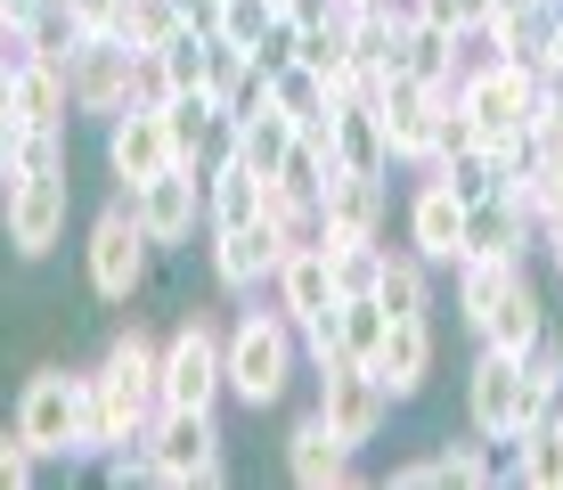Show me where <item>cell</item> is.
<instances>
[{
  "mask_svg": "<svg viewBox=\"0 0 563 490\" xmlns=\"http://www.w3.org/2000/svg\"><path fill=\"white\" fill-rule=\"evenodd\" d=\"M352 458H360V449L343 442L327 417H302L295 434H286V475H295L302 490H335V482H352Z\"/></svg>",
  "mask_w": 563,
  "mask_h": 490,
  "instance_id": "obj_21",
  "label": "cell"
},
{
  "mask_svg": "<svg viewBox=\"0 0 563 490\" xmlns=\"http://www.w3.org/2000/svg\"><path fill=\"white\" fill-rule=\"evenodd\" d=\"M531 246H548V262L563 270V205L548 213V221H539V238H531Z\"/></svg>",
  "mask_w": 563,
  "mask_h": 490,
  "instance_id": "obj_42",
  "label": "cell"
},
{
  "mask_svg": "<svg viewBox=\"0 0 563 490\" xmlns=\"http://www.w3.org/2000/svg\"><path fill=\"white\" fill-rule=\"evenodd\" d=\"M343 50H352V66L367 83L400 74V17L393 9H343Z\"/></svg>",
  "mask_w": 563,
  "mask_h": 490,
  "instance_id": "obj_24",
  "label": "cell"
},
{
  "mask_svg": "<svg viewBox=\"0 0 563 490\" xmlns=\"http://www.w3.org/2000/svg\"><path fill=\"white\" fill-rule=\"evenodd\" d=\"M262 83H269V107H278L295 131H302V123H319V115L335 107V98H327V74H310L302 57H286V66H278V74H262Z\"/></svg>",
  "mask_w": 563,
  "mask_h": 490,
  "instance_id": "obj_29",
  "label": "cell"
},
{
  "mask_svg": "<svg viewBox=\"0 0 563 490\" xmlns=\"http://www.w3.org/2000/svg\"><path fill=\"white\" fill-rule=\"evenodd\" d=\"M474 336L490 344V351H507V360H531V351L548 344V303H539L531 270H522V279H515V286H507V294L490 303V319H482Z\"/></svg>",
  "mask_w": 563,
  "mask_h": 490,
  "instance_id": "obj_20",
  "label": "cell"
},
{
  "mask_svg": "<svg viewBox=\"0 0 563 490\" xmlns=\"http://www.w3.org/2000/svg\"><path fill=\"white\" fill-rule=\"evenodd\" d=\"M82 253H90V294H99V303H114V311H123L131 294L147 286V262H155L140 213H131L123 196H114L99 221H90V246H82Z\"/></svg>",
  "mask_w": 563,
  "mask_h": 490,
  "instance_id": "obj_5",
  "label": "cell"
},
{
  "mask_svg": "<svg viewBox=\"0 0 563 490\" xmlns=\"http://www.w3.org/2000/svg\"><path fill=\"white\" fill-rule=\"evenodd\" d=\"M384 327H393V311L376 303V294H343L335 303V360H376V344H384Z\"/></svg>",
  "mask_w": 563,
  "mask_h": 490,
  "instance_id": "obj_31",
  "label": "cell"
},
{
  "mask_svg": "<svg viewBox=\"0 0 563 490\" xmlns=\"http://www.w3.org/2000/svg\"><path fill=\"white\" fill-rule=\"evenodd\" d=\"M515 279H522V253H465V262H457V319L482 327V319H490V303Z\"/></svg>",
  "mask_w": 563,
  "mask_h": 490,
  "instance_id": "obj_26",
  "label": "cell"
},
{
  "mask_svg": "<svg viewBox=\"0 0 563 490\" xmlns=\"http://www.w3.org/2000/svg\"><path fill=\"white\" fill-rule=\"evenodd\" d=\"M367 368H376V384L393 392V401H417V392L433 384V319H393Z\"/></svg>",
  "mask_w": 563,
  "mask_h": 490,
  "instance_id": "obj_19",
  "label": "cell"
},
{
  "mask_svg": "<svg viewBox=\"0 0 563 490\" xmlns=\"http://www.w3.org/2000/svg\"><path fill=\"white\" fill-rule=\"evenodd\" d=\"M327 253V270H335V294H376V279H384V238H310Z\"/></svg>",
  "mask_w": 563,
  "mask_h": 490,
  "instance_id": "obj_32",
  "label": "cell"
},
{
  "mask_svg": "<svg viewBox=\"0 0 563 490\" xmlns=\"http://www.w3.org/2000/svg\"><path fill=\"white\" fill-rule=\"evenodd\" d=\"M433 181L457 196V205H482V196H498L507 188V172H498V155L490 148H465V155H441L433 164Z\"/></svg>",
  "mask_w": 563,
  "mask_h": 490,
  "instance_id": "obj_35",
  "label": "cell"
},
{
  "mask_svg": "<svg viewBox=\"0 0 563 490\" xmlns=\"http://www.w3.org/2000/svg\"><path fill=\"white\" fill-rule=\"evenodd\" d=\"M457 66H465V42H457V33H441V25H400V74L450 90Z\"/></svg>",
  "mask_w": 563,
  "mask_h": 490,
  "instance_id": "obj_27",
  "label": "cell"
},
{
  "mask_svg": "<svg viewBox=\"0 0 563 490\" xmlns=\"http://www.w3.org/2000/svg\"><path fill=\"white\" fill-rule=\"evenodd\" d=\"M262 221L286 229V238H310V196H295L286 181H262Z\"/></svg>",
  "mask_w": 563,
  "mask_h": 490,
  "instance_id": "obj_38",
  "label": "cell"
},
{
  "mask_svg": "<svg viewBox=\"0 0 563 490\" xmlns=\"http://www.w3.org/2000/svg\"><path fill=\"white\" fill-rule=\"evenodd\" d=\"M269 294H278V311L295 319V336H310V327H327L335 319V270H327V253L310 246V238H295L278 253V279H269Z\"/></svg>",
  "mask_w": 563,
  "mask_h": 490,
  "instance_id": "obj_16",
  "label": "cell"
},
{
  "mask_svg": "<svg viewBox=\"0 0 563 490\" xmlns=\"http://www.w3.org/2000/svg\"><path fill=\"white\" fill-rule=\"evenodd\" d=\"M450 9H457V33H465V42H474V33H482V17H490L498 0H450Z\"/></svg>",
  "mask_w": 563,
  "mask_h": 490,
  "instance_id": "obj_41",
  "label": "cell"
},
{
  "mask_svg": "<svg viewBox=\"0 0 563 490\" xmlns=\"http://www.w3.org/2000/svg\"><path fill=\"white\" fill-rule=\"evenodd\" d=\"M465 425H474L482 442H515L522 434V360L482 344L474 377H465Z\"/></svg>",
  "mask_w": 563,
  "mask_h": 490,
  "instance_id": "obj_14",
  "label": "cell"
},
{
  "mask_svg": "<svg viewBox=\"0 0 563 490\" xmlns=\"http://www.w3.org/2000/svg\"><path fill=\"white\" fill-rule=\"evenodd\" d=\"M57 66H66L74 115H99V123H114V115L140 98V66H147V57H131L114 33H74V50L57 57Z\"/></svg>",
  "mask_w": 563,
  "mask_h": 490,
  "instance_id": "obj_3",
  "label": "cell"
},
{
  "mask_svg": "<svg viewBox=\"0 0 563 490\" xmlns=\"http://www.w3.org/2000/svg\"><path fill=\"white\" fill-rule=\"evenodd\" d=\"M515 482L522 490H563V425L539 417L515 434Z\"/></svg>",
  "mask_w": 563,
  "mask_h": 490,
  "instance_id": "obj_30",
  "label": "cell"
},
{
  "mask_svg": "<svg viewBox=\"0 0 563 490\" xmlns=\"http://www.w3.org/2000/svg\"><path fill=\"white\" fill-rule=\"evenodd\" d=\"M531 238H539V221L507 188L482 196V205H465V253H531Z\"/></svg>",
  "mask_w": 563,
  "mask_h": 490,
  "instance_id": "obj_23",
  "label": "cell"
},
{
  "mask_svg": "<svg viewBox=\"0 0 563 490\" xmlns=\"http://www.w3.org/2000/svg\"><path fill=\"white\" fill-rule=\"evenodd\" d=\"M295 360H302V336L286 311H245L221 336V377L245 409H278L286 384H295Z\"/></svg>",
  "mask_w": 563,
  "mask_h": 490,
  "instance_id": "obj_1",
  "label": "cell"
},
{
  "mask_svg": "<svg viewBox=\"0 0 563 490\" xmlns=\"http://www.w3.org/2000/svg\"><path fill=\"white\" fill-rule=\"evenodd\" d=\"M221 392H229V377H221V327H212V319H180L164 336L155 409H212Z\"/></svg>",
  "mask_w": 563,
  "mask_h": 490,
  "instance_id": "obj_6",
  "label": "cell"
},
{
  "mask_svg": "<svg viewBox=\"0 0 563 490\" xmlns=\"http://www.w3.org/2000/svg\"><path fill=\"white\" fill-rule=\"evenodd\" d=\"M286 148H295V123H286L278 107H254V115L238 123V164H245V172H262V181L286 164Z\"/></svg>",
  "mask_w": 563,
  "mask_h": 490,
  "instance_id": "obj_34",
  "label": "cell"
},
{
  "mask_svg": "<svg viewBox=\"0 0 563 490\" xmlns=\"http://www.w3.org/2000/svg\"><path fill=\"white\" fill-rule=\"evenodd\" d=\"M9 107H16V123H57L66 131L74 123V90H66V66L57 57H16L9 66Z\"/></svg>",
  "mask_w": 563,
  "mask_h": 490,
  "instance_id": "obj_22",
  "label": "cell"
},
{
  "mask_svg": "<svg viewBox=\"0 0 563 490\" xmlns=\"http://www.w3.org/2000/svg\"><path fill=\"white\" fill-rule=\"evenodd\" d=\"M238 221H262V172H245L238 155L205 172V229H238Z\"/></svg>",
  "mask_w": 563,
  "mask_h": 490,
  "instance_id": "obj_25",
  "label": "cell"
},
{
  "mask_svg": "<svg viewBox=\"0 0 563 490\" xmlns=\"http://www.w3.org/2000/svg\"><path fill=\"white\" fill-rule=\"evenodd\" d=\"M9 172H16V181H33V172H66V131H57V123H16Z\"/></svg>",
  "mask_w": 563,
  "mask_h": 490,
  "instance_id": "obj_36",
  "label": "cell"
},
{
  "mask_svg": "<svg viewBox=\"0 0 563 490\" xmlns=\"http://www.w3.org/2000/svg\"><path fill=\"white\" fill-rule=\"evenodd\" d=\"M384 213H393V188L384 172H327L319 213H310V238H384Z\"/></svg>",
  "mask_w": 563,
  "mask_h": 490,
  "instance_id": "obj_12",
  "label": "cell"
},
{
  "mask_svg": "<svg viewBox=\"0 0 563 490\" xmlns=\"http://www.w3.org/2000/svg\"><path fill=\"white\" fill-rule=\"evenodd\" d=\"M33 475H42V458H33L25 434L9 425V434H0V490H33Z\"/></svg>",
  "mask_w": 563,
  "mask_h": 490,
  "instance_id": "obj_40",
  "label": "cell"
},
{
  "mask_svg": "<svg viewBox=\"0 0 563 490\" xmlns=\"http://www.w3.org/2000/svg\"><path fill=\"white\" fill-rule=\"evenodd\" d=\"M319 417L335 425L352 449H367L384 434V417H393V392L376 384V368H360V360H327L319 368Z\"/></svg>",
  "mask_w": 563,
  "mask_h": 490,
  "instance_id": "obj_10",
  "label": "cell"
},
{
  "mask_svg": "<svg viewBox=\"0 0 563 490\" xmlns=\"http://www.w3.org/2000/svg\"><path fill=\"white\" fill-rule=\"evenodd\" d=\"M327 148H335L343 172H393L384 155V115H376V90H352L327 107Z\"/></svg>",
  "mask_w": 563,
  "mask_h": 490,
  "instance_id": "obj_18",
  "label": "cell"
},
{
  "mask_svg": "<svg viewBox=\"0 0 563 490\" xmlns=\"http://www.w3.org/2000/svg\"><path fill=\"white\" fill-rule=\"evenodd\" d=\"M465 148H482V123L457 107V98H441V131H433V164L441 155H465Z\"/></svg>",
  "mask_w": 563,
  "mask_h": 490,
  "instance_id": "obj_39",
  "label": "cell"
},
{
  "mask_svg": "<svg viewBox=\"0 0 563 490\" xmlns=\"http://www.w3.org/2000/svg\"><path fill=\"white\" fill-rule=\"evenodd\" d=\"M123 205L140 213V229H147L155 253L197 246V221H205V172H197V164H164L155 181H131Z\"/></svg>",
  "mask_w": 563,
  "mask_h": 490,
  "instance_id": "obj_7",
  "label": "cell"
},
{
  "mask_svg": "<svg viewBox=\"0 0 563 490\" xmlns=\"http://www.w3.org/2000/svg\"><path fill=\"white\" fill-rule=\"evenodd\" d=\"M441 98L433 83H417V74H384L376 83V115H384V155L409 172H433V131H441Z\"/></svg>",
  "mask_w": 563,
  "mask_h": 490,
  "instance_id": "obj_8",
  "label": "cell"
},
{
  "mask_svg": "<svg viewBox=\"0 0 563 490\" xmlns=\"http://www.w3.org/2000/svg\"><path fill=\"white\" fill-rule=\"evenodd\" d=\"M99 392H107V409H114V449H131L147 434V417H155V377H164V344L147 336V327H123L107 351H99Z\"/></svg>",
  "mask_w": 563,
  "mask_h": 490,
  "instance_id": "obj_2",
  "label": "cell"
},
{
  "mask_svg": "<svg viewBox=\"0 0 563 490\" xmlns=\"http://www.w3.org/2000/svg\"><path fill=\"white\" fill-rule=\"evenodd\" d=\"M164 164H180V155H172V131H164V98H131L107 123V172L131 188V181H155Z\"/></svg>",
  "mask_w": 563,
  "mask_h": 490,
  "instance_id": "obj_13",
  "label": "cell"
},
{
  "mask_svg": "<svg viewBox=\"0 0 563 490\" xmlns=\"http://www.w3.org/2000/svg\"><path fill=\"white\" fill-rule=\"evenodd\" d=\"M295 246L286 229L269 221H238V229H212V286L221 294H262L278 279V253Z\"/></svg>",
  "mask_w": 563,
  "mask_h": 490,
  "instance_id": "obj_15",
  "label": "cell"
},
{
  "mask_svg": "<svg viewBox=\"0 0 563 490\" xmlns=\"http://www.w3.org/2000/svg\"><path fill=\"white\" fill-rule=\"evenodd\" d=\"M74 377L82 368H33L25 392H16V434H25V449L42 466L74 458Z\"/></svg>",
  "mask_w": 563,
  "mask_h": 490,
  "instance_id": "obj_11",
  "label": "cell"
},
{
  "mask_svg": "<svg viewBox=\"0 0 563 490\" xmlns=\"http://www.w3.org/2000/svg\"><path fill=\"white\" fill-rule=\"evenodd\" d=\"M376 303L393 311V319H433V270H424L417 253H384Z\"/></svg>",
  "mask_w": 563,
  "mask_h": 490,
  "instance_id": "obj_28",
  "label": "cell"
},
{
  "mask_svg": "<svg viewBox=\"0 0 563 490\" xmlns=\"http://www.w3.org/2000/svg\"><path fill=\"white\" fill-rule=\"evenodd\" d=\"M66 213H74V181L66 172H33V181H16L9 205H0V238L25 253V262H42V253H57V238H66Z\"/></svg>",
  "mask_w": 563,
  "mask_h": 490,
  "instance_id": "obj_9",
  "label": "cell"
},
{
  "mask_svg": "<svg viewBox=\"0 0 563 490\" xmlns=\"http://www.w3.org/2000/svg\"><path fill=\"white\" fill-rule=\"evenodd\" d=\"M140 449L155 458V475L164 482H221L229 458H221V425H212V409H155Z\"/></svg>",
  "mask_w": 563,
  "mask_h": 490,
  "instance_id": "obj_4",
  "label": "cell"
},
{
  "mask_svg": "<svg viewBox=\"0 0 563 490\" xmlns=\"http://www.w3.org/2000/svg\"><path fill=\"white\" fill-rule=\"evenodd\" d=\"M269 17H278V0H212V33H221V42H238V50L262 42Z\"/></svg>",
  "mask_w": 563,
  "mask_h": 490,
  "instance_id": "obj_37",
  "label": "cell"
},
{
  "mask_svg": "<svg viewBox=\"0 0 563 490\" xmlns=\"http://www.w3.org/2000/svg\"><path fill=\"white\" fill-rule=\"evenodd\" d=\"M180 25H188L180 0H123V17H114V42H123L131 57H155Z\"/></svg>",
  "mask_w": 563,
  "mask_h": 490,
  "instance_id": "obj_33",
  "label": "cell"
},
{
  "mask_svg": "<svg viewBox=\"0 0 563 490\" xmlns=\"http://www.w3.org/2000/svg\"><path fill=\"white\" fill-rule=\"evenodd\" d=\"M409 253L424 270H457L465 262V205L433 181V172H424L417 196H409Z\"/></svg>",
  "mask_w": 563,
  "mask_h": 490,
  "instance_id": "obj_17",
  "label": "cell"
}]
</instances>
